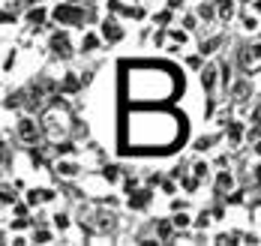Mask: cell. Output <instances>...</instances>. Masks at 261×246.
Instances as JSON below:
<instances>
[{
	"instance_id": "cell-4",
	"label": "cell",
	"mask_w": 261,
	"mask_h": 246,
	"mask_svg": "<svg viewBox=\"0 0 261 246\" xmlns=\"http://www.w3.org/2000/svg\"><path fill=\"white\" fill-rule=\"evenodd\" d=\"M51 48L60 57H66V54H69V42H66V36H54V39H51Z\"/></svg>"
},
{
	"instance_id": "cell-7",
	"label": "cell",
	"mask_w": 261,
	"mask_h": 246,
	"mask_svg": "<svg viewBox=\"0 0 261 246\" xmlns=\"http://www.w3.org/2000/svg\"><path fill=\"white\" fill-rule=\"evenodd\" d=\"M57 171H60V174H66V177H72V174H75V165H72V162H60V165H57Z\"/></svg>"
},
{
	"instance_id": "cell-14",
	"label": "cell",
	"mask_w": 261,
	"mask_h": 246,
	"mask_svg": "<svg viewBox=\"0 0 261 246\" xmlns=\"http://www.w3.org/2000/svg\"><path fill=\"white\" fill-rule=\"evenodd\" d=\"M84 48H96V36H84Z\"/></svg>"
},
{
	"instance_id": "cell-13",
	"label": "cell",
	"mask_w": 261,
	"mask_h": 246,
	"mask_svg": "<svg viewBox=\"0 0 261 246\" xmlns=\"http://www.w3.org/2000/svg\"><path fill=\"white\" fill-rule=\"evenodd\" d=\"M174 225H177V228H180V225H189V216H186V213H180V216H174Z\"/></svg>"
},
{
	"instance_id": "cell-6",
	"label": "cell",
	"mask_w": 261,
	"mask_h": 246,
	"mask_svg": "<svg viewBox=\"0 0 261 246\" xmlns=\"http://www.w3.org/2000/svg\"><path fill=\"white\" fill-rule=\"evenodd\" d=\"M216 183H219V189H222V192H225V189H231V186H234V180H231V174H228V171H222Z\"/></svg>"
},
{
	"instance_id": "cell-5",
	"label": "cell",
	"mask_w": 261,
	"mask_h": 246,
	"mask_svg": "<svg viewBox=\"0 0 261 246\" xmlns=\"http://www.w3.org/2000/svg\"><path fill=\"white\" fill-rule=\"evenodd\" d=\"M147 201H150V192H147V189L135 192V195H132V198H129V204H132V207H144Z\"/></svg>"
},
{
	"instance_id": "cell-1",
	"label": "cell",
	"mask_w": 261,
	"mask_h": 246,
	"mask_svg": "<svg viewBox=\"0 0 261 246\" xmlns=\"http://www.w3.org/2000/svg\"><path fill=\"white\" fill-rule=\"evenodd\" d=\"M54 18H57L60 24H79L81 18H84V12H81V9H72V6H57V9H54Z\"/></svg>"
},
{
	"instance_id": "cell-3",
	"label": "cell",
	"mask_w": 261,
	"mask_h": 246,
	"mask_svg": "<svg viewBox=\"0 0 261 246\" xmlns=\"http://www.w3.org/2000/svg\"><path fill=\"white\" fill-rule=\"evenodd\" d=\"M102 33H105V39H111V42H117V39L123 36V30L117 28L114 21H105V24H102Z\"/></svg>"
},
{
	"instance_id": "cell-12",
	"label": "cell",
	"mask_w": 261,
	"mask_h": 246,
	"mask_svg": "<svg viewBox=\"0 0 261 246\" xmlns=\"http://www.w3.org/2000/svg\"><path fill=\"white\" fill-rule=\"evenodd\" d=\"M213 75H216V69H207V72L201 75V81H204V87H213Z\"/></svg>"
},
{
	"instance_id": "cell-15",
	"label": "cell",
	"mask_w": 261,
	"mask_h": 246,
	"mask_svg": "<svg viewBox=\"0 0 261 246\" xmlns=\"http://www.w3.org/2000/svg\"><path fill=\"white\" fill-rule=\"evenodd\" d=\"M255 28H258V21H255L252 15H246V30H255Z\"/></svg>"
},
{
	"instance_id": "cell-18",
	"label": "cell",
	"mask_w": 261,
	"mask_h": 246,
	"mask_svg": "<svg viewBox=\"0 0 261 246\" xmlns=\"http://www.w3.org/2000/svg\"><path fill=\"white\" fill-rule=\"evenodd\" d=\"M255 150H258V153H261V144H255Z\"/></svg>"
},
{
	"instance_id": "cell-16",
	"label": "cell",
	"mask_w": 261,
	"mask_h": 246,
	"mask_svg": "<svg viewBox=\"0 0 261 246\" xmlns=\"http://www.w3.org/2000/svg\"><path fill=\"white\" fill-rule=\"evenodd\" d=\"M57 153H72V144H57Z\"/></svg>"
},
{
	"instance_id": "cell-2",
	"label": "cell",
	"mask_w": 261,
	"mask_h": 246,
	"mask_svg": "<svg viewBox=\"0 0 261 246\" xmlns=\"http://www.w3.org/2000/svg\"><path fill=\"white\" fill-rule=\"evenodd\" d=\"M18 135L24 138V141H33V138H36V123H33V120H21V123H18Z\"/></svg>"
},
{
	"instance_id": "cell-9",
	"label": "cell",
	"mask_w": 261,
	"mask_h": 246,
	"mask_svg": "<svg viewBox=\"0 0 261 246\" xmlns=\"http://www.w3.org/2000/svg\"><path fill=\"white\" fill-rule=\"evenodd\" d=\"M63 90H66V93H72V90H79V78H72V75H69V78L63 81Z\"/></svg>"
},
{
	"instance_id": "cell-10",
	"label": "cell",
	"mask_w": 261,
	"mask_h": 246,
	"mask_svg": "<svg viewBox=\"0 0 261 246\" xmlns=\"http://www.w3.org/2000/svg\"><path fill=\"white\" fill-rule=\"evenodd\" d=\"M27 18H30L33 24H39V21L45 18V12H42V9H30V15H27Z\"/></svg>"
},
{
	"instance_id": "cell-8",
	"label": "cell",
	"mask_w": 261,
	"mask_h": 246,
	"mask_svg": "<svg viewBox=\"0 0 261 246\" xmlns=\"http://www.w3.org/2000/svg\"><path fill=\"white\" fill-rule=\"evenodd\" d=\"M219 12L222 18H231V0H219Z\"/></svg>"
},
{
	"instance_id": "cell-17",
	"label": "cell",
	"mask_w": 261,
	"mask_h": 246,
	"mask_svg": "<svg viewBox=\"0 0 261 246\" xmlns=\"http://www.w3.org/2000/svg\"><path fill=\"white\" fill-rule=\"evenodd\" d=\"M183 0H171V3H168V6H171V9H177V6H180Z\"/></svg>"
},
{
	"instance_id": "cell-11",
	"label": "cell",
	"mask_w": 261,
	"mask_h": 246,
	"mask_svg": "<svg viewBox=\"0 0 261 246\" xmlns=\"http://www.w3.org/2000/svg\"><path fill=\"white\" fill-rule=\"evenodd\" d=\"M159 237H162V240H168V237H171V225H168V222H162V225H159Z\"/></svg>"
}]
</instances>
